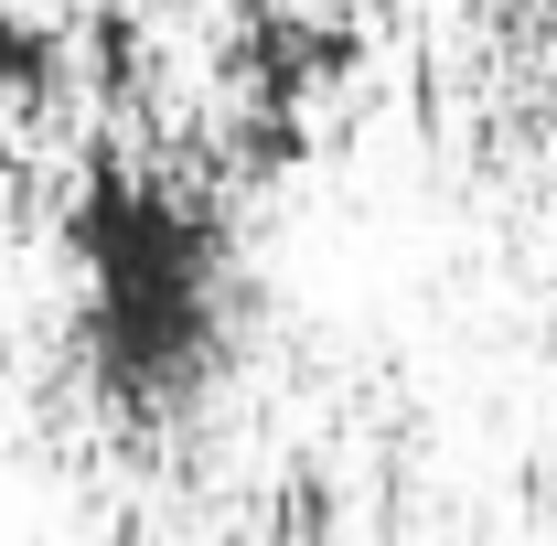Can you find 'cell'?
Instances as JSON below:
<instances>
[{
	"label": "cell",
	"mask_w": 557,
	"mask_h": 546,
	"mask_svg": "<svg viewBox=\"0 0 557 546\" xmlns=\"http://www.w3.org/2000/svg\"><path fill=\"white\" fill-rule=\"evenodd\" d=\"M354 65H364V33H354V22L247 11V33H236V86H247V108H311V97L344 86Z\"/></svg>",
	"instance_id": "6da1fadb"
},
{
	"label": "cell",
	"mask_w": 557,
	"mask_h": 546,
	"mask_svg": "<svg viewBox=\"0 0 557 546\" xmlns=\"http://www.w3.org/2000/svg\"><path fill=\"white\" fill-rule=\"evenodd\" d=\"M54 75H65V33L33 22L22 0H0V97L33 108V97H54Z\"/></svg>",
	"instance_id": "7a4b0ae2"
},
{
	"label": "cell",
	"mask_w": 557,
	"mask_h": 546,
	"mask_svg": "<svg viewBox=\"0 0 557 546\" xmlns=\"http://www.w3.org/2000/svg\"><path fill=\"white\" fill-rule=\"evenodd\" d=\"M236 161H247L258 183L300 172V161H311V119H300V108H247V119H236Z\"/></svg>",
	"instance_id": "3957f363"
},
{
	"label": "cell",
	"mask_w": 557,
	"mask_h": 546,
	"mask_svg": "<svg viewBox=\"0 0 557 546\" xmlns=\"http://www.w3.org/2000/svg\"><path fill=\"white\" fill-rule=\"evenodd\" d=\"M86 54H97V86H129V75H139V22H129V11H97Z\"/></svg>",
	"instance_id": "277c9868"
},
{
	"label": "cell",
	"mask_w": 557,
	"mask_h": 546,
	"mask_svg": "<svg viewBox=\"0 0 557 546\" xmlns=\"http://www.w3.org/2000/svg\"><path fill=\"white\" fill-rule=\"evenodd\" d=\"M236 11H289V0H236Z\"/></svg>",
	"instance_id": "5b68a950"
}]
</instances>
